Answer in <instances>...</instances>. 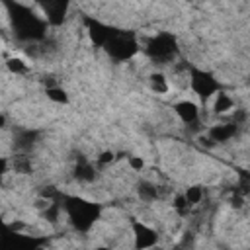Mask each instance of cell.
<instances>
[{"label": "cell", "mask_w": 250, "mask_h": 250, "mask_svg": "<svg viewBox=\"0 0 250 250\" xmlns=\"http://www.w3.org/2000/svg\"><path fill=\"white\" fill-rule=\"evenodd\" d=\"M2 4L6 6L12 33L20 43L35 45L47 37V20L37 14L29 4H23L21 0H2Z\"/></svg>", "instance_id": "1"}, {"label": "cell", "mask_w": 250, "mask_h": 250, "mask_svg": "<svg viewBox=\"0 0 250 250\" xmlns=\"http://www.w3.org/2000/svg\"><path fill=\"white\" fill-rule=\"evenodd\" d=\"M61 207H62V215L66 217L68 225L80 234H88L102 215L100 203L78 197V195H62Z\"/></svg>", "instance_id": "2"}, {"label": "cell", "mask_w": 250, "mask_h": 250, "mask_svg": "<svg viewBox=\"0 0 250 250\" xmlns=\"http://www.w3.org/2000/svg\"><path fill=\"white\" fill-rule=\"evenodd\" d=\"M141 51L154 66H168L174 64L180 57V45L178 37L172 31H158L150 39H146L145 45H141Z\"/></svg>", "instance_id": "3"}, {"label": "cell", "mask_w": 250, "mask_h": 250, "mask_svg": "<svg viewBox=\"0 0 250 250\" xmlns=\"http://www.w3.org/2000/svg\"><path fill=\"white\" fill-rule=\"evenodd\" d=\"M102 49L113 62H125V61L135 59L141 53V41L135 31L115 27Z\"/></svg>", "instance_id": "4"}, {"label": "cell", "mask_w": 250, "mask_h": 250, "mask_svg": "<svg viewBox=\"0 0 250 250\" xmlns=\"http://www.w3.org/2000/svg\"><path fill=\"white\" fill-rule=\"evenodd\" d=\"M186 72H188V86H189V90L203 104L211 102V98L221 90V82H219V78L213 72H209L205 68H197V66H188Z\"/></svg>", "instance_id": "5"}, {"label": "cell", "mask_w": 250, "mask_h": 250, "mask_svg": "<svg viewBox=\"0 0 250 250\" xmlns=\"http://www.w3.org/2000/svg\"><path fill=\"white\" fill-rule=\"evenodd\" d=\"M37 6L41 8V16L47 20L49 27H59L64 23L70 0H35Z\"/></svg>", "instance_id": "6"}, {"label": "cell", "mask_w": 250, "mask_h": 250, "mask_svg": "<svg viewBox=\"0 0 250 250\" xmlns=\"http://www.w3.org/2000/svg\"><path fill=\"white\" fill-rule=\"evenodd\" d=\"M240 127H242L240 123H236L234 119H229V121H225V123L209 125L207 131H205V135L213 141V145H221V143H229V141H232V139L238 135Z\"/></svg>", "instance_id": "7"}, {"label": "cell", "mask_w": 250, "mask_h": 250, "mask_svg": "<svg viewBox=\"0 0 250 250\" xmlns=\"http://www.w3.org/2000/svg\"><path fill=\"white\" fill-rule=\"evenodd\" d=\"M131 230H133V238H135L137 248H150V246L158 244V232L152 227H148L146 223H143L141 219L131 221Z\"/></svg>", "instance_id": "8"}, {"label": "cell", "mask_w": 250, "mask_h": 250, "mask_svg": "<svg viewBox=\"0 0 250 250\" xmlns=\"http://www.w3.org/2000/svg\"><path fill=\"white\" fill-rule=\"evenodd\" d=\"M84 23H86L88 37H90V41H92L96 47H104L105 41L109 39V35L113 33V29H115L113 25L104 23V21H100V20H96V18H86Z\"/></svg>", "instance_id": "9"}, {"label": "cell", "mask_w": 250, "mask_h": 250, "mask_svg": "<svg viewBox=\"0 0 250 250\" xmlns=\"http://www.w3.org/2000/svg\"><path fill=\"white\" fill-rule=\"evenodd\" d=\"M70 174H72V180L82 184V186H90V184H94L98 180V168L88 158H84V156L76 158Z\"/></svg>", "instance_id": "10"}, {"label": "cell", "mask_w": 250, "mask_h": 250, "mask_svg": "<svg viewBox=\"0 0 250 250\" xmlns=\"http://www.w3.org/2000/svg\"><path fill=\"white\" fill-rule=\"evenodd\" d=\"M172 111H174L176 117H178L182 123H186V125L197 123V121H199V115H201L199 105H197L195 102H191V100H180V102H176V104L172 105Z\"/></svg>", "instance_id": "11"}, {"label": "cell", "mask_w": 250, "mask_h": 250, "mask_svg": "<svg viewBox=\"0 0 250 250\" xmlns=\"http://www.w3.org/2000/svg\"><path fill=\"white\" fill-rule=\"evenodd\" d=\"M137 195L145 203H154L156 199L162 197V186L158 182H154V180L143 178V180L137 182Z\"/></svg>", "instance_id": "12"}, {"label": "cell", "mask_w": 250, "mask_h": 250, "mask_svg": "<svg viewBox=\"0 0 250 250\" xmlns=\"http://www.w3.org/2000/svg\"><path fill=\"white\" fill-rule=\"evenodd\" d=\"M211 109H213L215 115H227V113H230V111L236 109L234 98H232L229 92H225V90L221 88V90L211 98Z\"/></svg>", "instance_id": "13"}, {"label": "cell", "mask_w": 250, "mask_h": 250, "mask_svg": "<svg viewBox=\"0 0 250 250\" xmlns=\"http://www.w3.org/2000/svg\"><path fill=\"white\" fill-rule=\"evenodd\" d=\"M39 135L41 133L37 129H18L14 133V145H16V148L20 152H27L37 145Z\"/></svg>", "instance_id": "14"}, {"label": "cell", "mask_w": 250, "mask_h": 250, "mask_svg": "<svg viewBox=\"0 0 250 250\" xmlns=\"http://www.w3.org/2000/svg\"><path fill=\"white\" fill-rule=\"evenodd\" d=\"M148 88H150L152 92H156V94H168L170 82H168V78H166L164 72L154 70V72L148 74Z\"/></svg>", "instance_id": "15"}, {"label": "cell", "mask_w": 250, "mask_h": 250, "mask_svg": "<svg viewBox=\"0 0 250 250\" xmlns=\"http://www.w3.org/2000/svg\"><path fill=\"white\" fill-rule=\"evenodd\" d=\"M182 193H184L186 201H188L191 207H197V205H201V203H203V197H205V188L197 184V186H189V188H186Z\"/></svg>", "instance_id": "16"}, {"label": "cell", "mask_w": 250, "mask_h": 250, "mask_svg": "<svg viewBox=\"0 0 250 250\" xmlns=\"http://www.w3.org/2000/svg\"><path fill=\"white\" fill-rule=\"evenodd\" d=\"M45 94L53 104H59V105H66L68 104V94H66V90L62 86H47Z\"/></svg>", "instance_id": "17"}, {"label": "cell", "mask_w": 250, "mask_h": 250, "mask_svg": "<svg viewBox=\"0 0 250 250\" xmlns=\"http://www.w3.org/2000/svg\"><path fill=\"white\" fill-rule=\"evenodd\" d=\"M172 209L176 211V215H178V217H182V219H184V217H188V215L191 213V209H193V207L186 201L184 193H176V195H174V199H172Z\"/></svg>", "instance_id": "18"}, {"label": "cell", "mask_w": 250, "mask_h": 250, "mask_svg": "<svg viewBox=\"0 0 250 250\" xmlns=\"http://www.w3.org/2000/svg\"><path fill=\"white\" fill-rule=\"evenodd\" d=\"M6 68H8L12 74H18V76H23V74L29 72L27 62L21 61V59H18V57H10V59L6 61Z\"/></svg>", "instance_id": "19"}, {"label": "cell", "mask_w": 250, "mask_h": 250, "mask_svg": "<svg viewBox=\"0 0 250 250\" xmlns=\"http://www.w3.org/2000/svg\"><path fill=\"white\" fill-rule=\"evenodd\" d=\"M115 162H117V152L111 150V148H105V150L98 152V156H96V166H100V168L111 166V164H115Z\"/></svg>", "instance_id": "20"}, {"label": "cell", "mask_w": 250, "mask_h": 250, "mask_svg": "<svg viewBox=\"0 0 250 250\" xmlns=\"http://www.w3.org/2000/svg\"><path fill=\"white\" fill-rule=\"evenodd\" d=\"M125 162H127V168H129L131 172H143L145 166H146V162H145V158H143L141 154H129V156L125 158Z\"/></svg>", "instance_id": "21"}, {"label": "cell", "mask_w": 250, "mask_h": 250, "mask_svg": "<svg viewBox=\"0 0 250 250\" xmlns=\"http://www.w3.org/2000/svg\"><path fill=\"white\" fill-rule=\"evenodd\" d=\"M6 172H10V158L0 156V182H2V178H4Z\"/></svg>", "instance_id": "22"}, {"label": "cell", "mask_w": 250, "mask_h": 250, "mask_svg": "<svg viewBox=\"0 0 250 250\" xmlns=\"http://www.w3.org/2000/svg\"><path fill=\"white\" fill-rule=\"evenodd\" d=\"M6 127V115L0 111V129H4Z\"/></svg>", "instance_id": "23"}]
</instances>
